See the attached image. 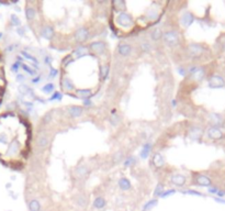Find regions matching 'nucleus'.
Instances as JSON below:
<instances>
[{
	"instance_id": "nucleus-18",
	"label": "nucleus",
	"mask_w": 225,
	"mask_h": 211,
	"mask_svg": "<svg viewBox=\"0 0 225 211\" xmlns=\"http://www.w3.org/2000/svg\"><path fill=\"white\" fill-rule=\"evenodd\" d=\"M216 201H220V202H223V203H225V200H222V199H215Z\"/></svg>"
},
{
	"instance_id": "nucleus-7",
	"label": "nucleus",
	"mask_w": 225,
	"mask_h": 211,
	"mask_svg": "<svg viewBox=\"0 0 225 211\" xmlns=\"http://www.w3.org/2000/svg\"><path fill=\"white\" fill-rule=\"evenodd\" d=\"M77 39L79 40V41H82V40L86 39V36H87V31L85 30V29H80L79 31H78V33H77Z\"/></svg>"
},
{
	"instance_id": "nucleus-9",
	"label": "nucleus",
	"mask_w": 225,
	"mask_h": 211,
	"mask_svg": "<svg viewBox=\"0 0 225 211\" xmlns=\"http://www.w3.org/2000/svg\"><path fill=\"white\" fill-rule=\"evenodd\" d=\"M157 203V200H151L149 202H147L146 203V206L144 207V210L143 211H147V210H151V209L154 207V206Z\"/></svg>"
},
{
	"instance_id": "nucleus-10",
	"label": "nucleus",
	"mask_w": 225,
	"mask_h": 211,
	"mask_svg": "<svg viewBox=\"0 0 225 211\" xmlns=\"http://www.w3.org/2000/svg\"><path fill=\"white\" fill-rule=\"evenodd\" d=\"M69 112H70V115H74V117H76V115H80V112H81V109L78 108V107H74V108L70 109Z\"/></svg>"
},
{
	"instance_id": "nucleus-6",
	"label": "nucleus",
	"mask_w": 225,
	"mask_h": 211,
	"mask_svg": "<svg viewBox=\"0 0 225 211\" xmlns=\"http://www.w3.org/2000/svg\"><path fill=\"white\" fill-rule=\"evenodd\" d=\"M119 51L121 54L123 55H128V53H130V51H131V47L128 45V44H121L119 47Z\"/></svg>"
},
{
	"instance_id": "nucleus-13",
	"label": "nucleus",
	"mask_w": 225,
	"mask_h": 211,
	"mask_svg": "<svg viewBox=\"0 0 225 211\" xmlns=\"http://www.w3.org/2000/svg\"><path fill=\"white\" fill-rule=\"evenodd\" d=\"M53 88H54V86L49 84V85H47V86H45V87L43 88V89H44V91H45V93H49V91H51V89L53 90Z\"/></svg>"
},
{
	"instance_id": "nucleus-19",
	"label": "nucleus",
	"mask_w": 225,
	"mask_h": 211,
	"mask_svg": "<svg viewBox=\"0 0 225 211\" xmlns=\"http://www.w3.org/2000/svg\"><path fill=\"white\" fill-rule=\"evenodd\" d=\"M0 37H1V33H0Z\"/></svg>"
},
{
	"instance_id": "nucleus-3",
	"label": "nucleus",
	"mask_w": 225,
	"mask_h": 211,
	"mask_svg": "<svg viewBox=\"0 0 225 211\" xmlns=\"http://www.w3.org/2000/svg\"><path fill=\"white\" fill-rule=\"evenodd\" d=\"M29 209H30L31 211H40L41 206L37 200H32V201L29 203Z\"/></svg>"
},
{
	"instance_id": "nucleus-17",
	"label": "nucleus",
	"mask_w": 225,
	"mask_h": 211,
	"mask_svg": "<svg viewBox=\"0 0 225 211\" xmlns=\"http://www.w3.org/2000/svg\"><path fill=\"white\" fill-rule=\"evenodd\" d=\"M209 190H210V193H217V191H219V190L216 189V188H210Z\"/></svg>"
},
{
	"instance_id": "nucleus-12",
	"label": "nucleus",
	"mask_w": 225,
	"mask_h": 211,
	"mask_svg": "<svg viewBox=\"0 0 225 211\" xmlns=\"http://www.w3.org/2000/svg\"><path fill=\"white\" fill-rule=\"evenodd\" d=\"M34 10L32 9V8H29V9L27 10V18L29 19V20H31V19L34 18Z\"/></svg>"
},
{
	"instance_id": "nucleus-14",
	"label": "nucleus",
	"mask_w": 225,
	"mask_h": 211,
	"mask_svg": "<svg viewBox=\"0 0 225 211\" xmlns=\"http://www.w3.org/2000/svg\"><path fill=\"white\" fill-rule=\"evenodd\" d=\"M18 68H19V63H15L14 65L11 67V70H12L13 72H17V70H18Z\"/></svg>"
},
{
	"instance_id": "nucleus-2",
	"label": "nucleus",
	"mask_w": 225,
	"mask_h": 211,
	"mask_svg": "<svg viewBox=\"0 0 225 211\" xmlns=\"http://www.w3.org/2000/svg\"><path fill=\"white\" fill-rule=\"evenodd\" d=\"M209 136L213 140H217L222 138V133H221V131H220L219 129L212 128V129L209 130Z\"/></svg>"
},
{
	"instance_id": "nucleus-11",
	"label": "nucleus",
	"mask_w": 225,
	"mask_h": 211,
	"mask_svg": "<svg viewBox=\"0 0 225 211\" xmlns=\"http://www.w3.org/2000/svg\"><path fill=\"white\" fill-rule=\"evenodd\" d=\"M173 180L177 185H182L185 183V178L182 176H176V178H173Z\"/></svg>"
},
{
	"instance_id": "nucleus-5",
	"label": "nucleus",
	"mask_w": 225,
	"mask_h": 211,
	"mask_svg": "<svg viewBox=\"0 0 225 211\" xmlns=\"http://www.w3.org/2000/svg\"><path fill=\"white\" fill-rule=\"evenodd\" d=\"M197 180H198L199 184L202 185V186H209V185L211 184V180L208 177H205V176H199Z\"/></svg>"
},
{
	"instance_id": "nucleus-1",
	"label": "nucleus",
	"mask_w": 225,
	"mask_h": 211,
	"mask_svg": "<svg viewBox=\"0 0 225 211\" xmlns=\"http://www.w3.org/2000/svg\"><path fill=\"white\" fill-rule=\"evenodd\" d=\"M209 85H210V87H212V88H221L225 85V82H224V79H223L222 77H220V76H213V77L210 78Z\"/></svg>"
},
{
	"instance_id": "nucleus-8",
	"label": "nucleus",
	"mask_w": 225,
	"mask_h": 211,
	"mask_svg": "<svg viewBox=\"0 0 225 211\" xmlns=\"http://www.w3.org/2000/svg\"><path fill=\"white\" fill-rule=\"evenodd\" d=\"M120 186H121L122 189H128L130 188V183H128V179H125V178H122L121 180H120Z\"/></svg>"
},
{
	"instance_id": "nucleus-15",
	"label": "nucleus",
	"mask_w": 225,
	"mask_h": 211,
	"mask_svg": "<svg viewBox=\"0 0 225 211\" xmlns=\"http://www.w3.org/2000/svg\"><path fill=\"white\" fill-rule=\"evenodd\" d=\"M12 21H13V24H19V23H20V21L18 20V18H15L14 15H12Z\"/></svg>"
},
{
	"instance_id": "nucleus-16",
	"label": "nucleus",
	"mask_w": 225,
	"mask_h": 211,
	"mask_svg": "<svg viewBox=\"0 0 225 211\" xmlns=\"http://www.w3.org/2000/svg\"><path fill=\"white\" fill-rule=\"evenodd\" d=\"M175 193V190H169V191H167V193H163L161 196H163V197H165V196H169V195H170V193Z\"/></svg>"
},
{
	"instance_id": "nucleus-4",
	"label": "nucleus",
	"mask_w": 225,
	"mask_h": 211,
	"mask_svg": "<svg viewBox=\"0 0 225 211\" xmlns=\"http://www.w3.org/2000/svg\"><path fill=\"white\" fill-rule=\"evenodd\" d=\"M93 205L96 208L98 209H102L104 207V205H106V201H104L103 198H101V197H98V198H96V200H94Z\"/></svg>"
}]
</instances>
